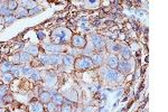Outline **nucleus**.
<instances>
[{"label": "nucleus", "instance_id": "obj_1", "mask_svg": "<svg viewBox=\"0 0 168 112\" xmlns=\"http://www.w3.org/2000/svg\"><path fill=\"white\" fill-rule=\"evenodd\" d=\"M71 38H72V33L66 28H56L52 33V40L55 45L69 42V40H71Z\"/></svg>", "mask_w": 168, "mask_h": 112}, {"label": "nucleus", "instance_id": "obj_2", "mask_svg": "<svg viewBox=\"0 0 168 112\" xmlns=\"http://www.w3.org/2000/svg\"><path fill=\"white\" fill-rule=\"evenodd\" d=\"M74 66L76 70H88V69H92L93 67V63H92L91 57L88 56H79L74 62Z\"/></svg>", "mask_w": 168, "mask_h": 112}, {"label": "nucleus", "instance_id": "obj_3", "mask_svg": "<svg viewBox=\"0 0 168 112\" xmlns=\"http://www.w3.org/2000/svg\"><path fill=\"white\" fill-rule=\"evenodd\" d=\"M71 42H72V45L74 47H77V48H83L86 45V40L84 37L80 35H73L72 38H71Z\"/></svg>", "mask_w": 168, "mask_h": 112}, {"label": "nucleus", "instance_id": "obj_4", "mask_svg": "<svg viewBox=\"0 0 168 112\" xmlns=\"http://www.w3.org/2000/svg\"><path fill=\"white\" fill-rule=\"evenodd\" d=\"M120 72L122 74H128L130 72V70H131V65L129 64V62L128 61H126V59H123V61H119V64H118V67H117Z\"/></svg>", "mask_w": 168, "mask_h": 112}, {"label": "nucleus", "instance_id": "obj_5", "mask_svg": "<svg viewBox=\"0 0 168 112\" xmlns=\"http://www.w3.org/2000/svg\"><path fill=\"white\" fill-rule=\"evenodd\" d=\"M43 47H44V50H50L53 54H58V53H61L62 50H63V47L60 46V45H55L53 43L52 44H44Z\"/></svg>", "mask_w": 168, "mask_h": 112}, {"label": "nucleus", "instance_id": "obj_6", "mask_svg": "<svg viewBox=\"0 0 168 112\" xmlns=\"http://www.w3.org/2000/svg\"><path fill=\"white\" fill-rule=\"evenodd\" d=\"M29 112H44V107H43L42 102L38 101H33L28 107Z\"/></svg>", "mask_w": 168, "mask_h": 112}, {"label": "nucleus", "instance_id": "obj_7", "mask_svg": "<svg viewBox=\"0 0 168 112\" xmlns=\"http://www.w3.org/2000/svg\"><path fill=\"white\" fill-rule=\"evenodd\" d=\"M92 39H93L92 42H93V44H94V47L98 48V50L103 48L104 45H105V40H104V38H102V37L99 35H93L92 36Z\"/></svg>", "mask_w": 168, "mask_h": 112}, {"label": "nucleus", "instance_id": "obj_8", "mask_svg": "<svg viewBox=\"0 0 168 112\" xmlns=\"http://www.w3.org/2000/svg\"><path fill=\"white\" fill-rule=\"evenodd\" d=\"M119 64V58L115 55H110L109 59H108V65L111 67V70H115L118 67Z\"/></svg>", "mask_w": 168, "mask_h": 112}, {"label": "nucleus", "instance_id": "obj_9", "mask_svg": "<svg viewBox=\"0 0 168 112\" xmlns=\"http://www.w3.org/2000/svg\"><path fill=\"white\" fill-rule=\"evenodd\" d=\"M65 98L69 101H72V102H77V100H79V97H77V93L75 92V90H69L65 93Z\"/></svg>", "mask_w": 168, "mask_h": 112}, {"label": "nucleus", "instance_id": "obj_10", "mask_svg": "<svg viewBox=\"0 0 168 112\" xmlns=\"http://www.w3.org/2000/svg\"><path fill=\"white\" fill-rule=\"evenodd\" d=\"M62 59H63V64L65 66H72L74 65V62H75V58L73 55H64V56H62Z\"/></svg>", "mask_w": 168, "mask_h": 112}, {"label": "nucleus", "instance_id": "obj_11", "mask_svg": "<svg viewBox=\"0 0 168 112\" xmlns=\"http://www.w3.org/2000/svg\"><path fill=\"white\" fill-rule=\"evenodd\" d=\"M52 102L56 105H63L64 104V98L61 94H52Z\"/></svg>", "mask_w": 168, "mask_h": 112}, {"label": "nucleus", "instance_id": "obj_12", "mask_svg": "<svg viewBox=\"0 0 168 112\" xmlns=\"http://www.w3.org/2000/svg\"><path fill=\"white\" fill-rule=\"evenodd\" d=\"M39 100H40L42 103H48L52 100V94L50 92H47V91L42 92L39 94Z\"/></svg>", "mask_w": 168, "mask_h": 112}, {"label": "nucleus", "instance_id": "obj_13", "mask_svg": "<svg viewBox=\"0 0 168 112\" xmlns=\"http://www.w3.org/2000/svg\"><path fill=\"white\" fill-rule=\"evenodd\" d=\"M26 53H28L31 56H37L39 53L38 46H36V45H29V46H27Z\"/></svg>", "mask_w": 168, "mask_h": 112}, {"label": "nucleus", "instance_id": "obj_14", "mask_svg": "<svg viewBox=\"0 0 168 112\" xmlns=\"http://www.w3.org/2000/svg\"><path fill=\"white\" fill-rule=\"evenodd\" d=\"M92 59V63H93V65H102V63H103V56L101 54H95L93 55L91 57Z\"/></svg>", "mask_w": 168, "mask_h": 112}, {"label": "nucleus", "instance_id": "obj_15", "mask_svg": "<svg viewBox=\"0 0 168 112\" xmlns=\"http://www.w3.org/2000/svg\"><path fill=\"white\" fill-rule=\"evenodd\" d=\"M20 4H21V7L25 8V9H27L28 11L31 10L33 8L37 7V4H36L35 1H29V0H28V1H21Z\"/></svg>", "mask_w": 168, "mask_h": 112}, {"label": "nucleus", "instance_id": "obj_16", "mask_svg": "<svg viewBox=\"0 0 168 112\" xmlns=\"http://www.w3.org/2000/svg\"><path fill=\"white\" fill-rule=\"evenodd\" d=\"M12 69V64L10 62H2L1 63V65H0V70L2 73H8V72H10Z\"/></svg>", "mask_w": 168, "mask_h": 112}, {"label": "nucleus", "instance_id": "obj_17", "mask_svg": "<svg viewBox=\"0 0 168 112\" xmlns=\"http://www.w3.org/2000/svg\"><path fill=\"white\" fill-rule=\"evenodd\" d=\"M11 74L14 75V77H20L23 76V71H21V67L18 65H14L11 69Z\"/></svg>", "mask_w": 168, "mask_h": 112}, {"label": "nucleus", "instance_id": "obj_18", "mask_svg": "<svg viewBox=\"0 0 168 112\" xmlns=\"http://www.w3.org/2000/svg\"><path fill=\"white\" fill-rule=\"evenodd\" d=\"M0 15L7 17V16H11V11L8 9L7 5H0Z\"/></svg>", "mask_w": 168, "mask_h": 112}, {"label": "nucleus", "instance_id": "obj_19", "mask_svg": "<svg viewBox=\"0 0 168 112\" xmlns=\"http://www.w3.org/2000/svg\"><path fill=\"white\" fill-rule=\"evenodd\" d=\"M45 82L50 85V86H53V85L55 84V82H56V75L54 73H50V75L45 78Z\"/></svg>", "mask_w": 168, "mask_h": 112}, {"label": "nucleus", "instance_id": "obj_20", "mask_svg": "<svg viewBox=\"0 0 168 112\" xmlns=\"http://www.w3.org/2000/svg\"><path fill=\"white\" fill-rule=\"evenodd\" d=\"M19 56H20V63H29L31 61V55H29L26 52L19 54Z\"/></svg>", "mask_w": 168, "mask_h": 112}, {"label": "nucleus", "instance_id": "obj_21", "mask_svg": "<svg viewBox=\"0 0 168 112\" xmlns=\"http://www.w3.org/2000/svg\"><path fill=\"white\" fill-rule=\"evenodd\" d=\"M1 78H2V81L5 82V84H9L10 82L14 80V75H12L11 73H4L2 74V76H1Z\"/></svg>", "mask_w": 168, "mask_h": 112}, {"label": "nucleus", "instance_id": "obj_22", "mask_svg": "<svg viewBox=\"0 0 168 112\" xmlns=\"http://www.w3.org/2000/svg\"><path fill=\"white\" fill-rule=\"evenodd\" d=\"M121 55H122L123 58H124L126 61H128V59L131 57V52H130V50L128 47L124 46V47H122V50H121Z\"/></svg>", "mask_w": 168, "mask_h": 112}, {"label": "nucleus", "instance_id": "obj_23", "mask_svg": "<svg viewBox=\"0 0 168 112\" xmlns=\"http://www.w3.org/2000/svg\"><path fill=\"white\" fill-rule=\"evenodd\" d=\"M28 15V10L25 9V8L20 7L17 9V15H16V18H21V17H25V16Z\"/></svg>", "mask_w": 168, "mask_h": 112}, {"label": "nucleus", "instance_id": "obj_24", "mask_svg": "<svg viewBox=\"0 0 168 112\" xmlns=\"http://www.w3.org/2000/svg\"><path fill=\"white\" fill-rule=\"evenodd\" d=\"M7 90H8V88L6 85H0V107L4 104V103H2V99H4V97L6 95Z\"/></svg>", "mask_w": 168, "mask_h": 112}, {"label": "nucleus", "instance_id": "obj_25", "mask_svg": "<svg viewBox=\"0 0 168 112\" xmlns=\"http://www.w3.org/2000/svg\"><path fill=\"white\" fill-rule=\"evenodd\" d=\"M21 71H23V76H31L33 74V69L29 67V66H23L21 67Z\"/></svg>", "mask_w": 168, "mask_h": 112}, {"label": "nucleus", "instance_id": "obj_26", "mask_svg": "<svg viewBox=\"0 0 168 112\" xmlns=\"http://www.w3.org/2000/svg\"><path fill=\"white\" fill-rule=\"evenodd\" d=\"M7 7H8V9H9L10 11H12V10H16V9H17V7H18V2H17V1H8V2H7Z\"/></svg>", "mask_w": 168, "mask_h": 112}, {"label": "nucleus", "instance_id": "obj_27", "mask_svg": "<svg viewBox=\"0 0 168 112\" xmlns=\"http://www.w3.org/2000/svg\"><path fill=\"white\" fill-rule=\"evenodd\" d=\"M46 108H47L48 112H56V110H57V105L55 104V103H53V102L50 101V102H48V103H47Z\"/></svg>", "mask_w": 168, "mask_h": 112}, {"label": "nucleus", "instance_id": "obj_28", "mask_svg": "<svg viewBox=\"0 0 168 112\" xmlns=\"http://www.w3.org/2000/svg\"><path fill=\"white\" fill-rule=\"evenodd\" d=\"M10 63H11V64H15V65H18V64L20 63V56H19V54H16V55H14V56H11Z\"/></svg>", "mask_w": 168, "mask_h": 112}, {"label": "nucleus", "instance_id": "obj_29", "mask_svg": "<svg viewBox=\"0 0 168 112\" xmlns=\"http://www.w3.org/2000/svg\"><path fill=\"white\" fill-rule=\"evenodd\" d=\"M31 78L34 81H39L40 80V72L37 70H34L33 71V74H31Z\"/></svg>", "mask_w": 168, "mask_h": 112}, {"label": "nucleus", "instance_id": "obj_30", "mask_svg": "<svg viewBox=\"0 0 168 112\" xmlns=\"http://www.w3.org/2000/svg\"><path fill=\"white\" fill-rule=\"evenodd\" d=\"M42 11V8L39 7V6H37V7L33 8L31 10H29L28 11V15H36V14H38V12Z\"/></svg>", "mask_w": 168, "mask_h": 112}, {"label": "nucleus", "instance_id": "obj_31", "mask_svg": "<svg viewBox=\"0 0 168 112\" xmlns=\"http://www.w3.org/2000/svg\"><path fill=\"white\" fill-rule=\"evenodd\" d=\"M61 112H72V108L69 104H63L61 108Z\"/></svg>", "mask_w": 168, "mask_h": 112}, {"label": "nucleus", "instance_id": "obj_32", "mask_svg": "<svg viewBox=\"0 0 168 112\" xmlns=\"http://www.w3.org/2000/svg\"><path fill=\"white\" fill-rule=\"evenodd\" d=\"M11 101H12L11 95H10V94H6L4 97V99H2V103L6 104V103H9V102H11Z\"/></svg>", "mask_w": 168, "mask_h": 112}, {"label": "nucleus", "instance_id": "obj_33", "mask_svg": "<svg viewBox=\"0 0 168 112\" xmlns=\"http://www.w3.org/2000/svg\"><path fill=\"white\" fill-rule=\"evenodd\" d=\"M16 19V17H14V16H7V17H5L4 18V20L6 21V23H12L14 20Z\"/></svg>", "mask_w": 168, "mask_h": 112}, {"label": "nucleus", "instance_id": "obj_34", "mask_svg": "<svg viewBox=\"0 0 168 112\" xmlns=\"http://www.w3.org/2000/svg\"><path fill=\"white\" fill-rule=\"evenodd\" d=\"M6 111V110H5V109H2V108H0V112H5Z\"/></svg>", "mask_w": 168, "mask_h": 112}, {"label": "nucleus", "instance_id": "obj_35", "mask_svg": "<svg viewBox=\"0 0 168 112\" xmlns=\"http://www.w3.org/2000/svg\"><path fill=\"white\" fill-rule=\"evenodd\" d=\"M2 20H4V19H2V18H0V24L2 23Z\"/></svg>", "mask_w": 168, "mask_h": 112}, {"label": "nucleus", "instance_id": "obj_36", "mask_svg": "<svg viewBox=\"0 0 168 112\" xmlns=\"http://www.w3.org/2000/svg\"><path fill=\"white\" fill-rule=\"evenodd\" d=\"M5 112H10V111H9V110H6V111H5Z\"/></svg>", "mask_w": 168, "mask_h": 112}]
</instances>
